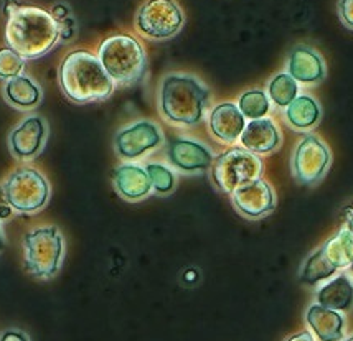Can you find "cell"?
Returning <instances> with one entry per match:
<instances>
[{"mask_svg": "<svg viewBox=\"0 0 353 341\" xmlns=\"http://www.w3.org/2000/svg\"><path fill=\"white\" fill-rule=\"evenodd\" d=\"M268 92L277 107H288L299 96V84L289 73H279L271 79Z\"/></svg>", "mask_w": 353, "mask_h": 341, "instance_id": "cb8c5ba5", "label": "cell"}, {"mask_svg": "<svg viewBox=\"0 0 353 341\" xmlns=\"http://www.w3.org/2000/svg\"><path fill=\"white\" fill-rule=\"evenodd\" d=\"M210 132L225 144H234L246 127V117L239 111L238 104L223 103L213 107L208 119Z\"/></svg>", "mask_w": 353, "mask_h": 341, "instance_id": "5bb4252c", "label": "cell"}, {"mask_svg": "<svg viewBox=\"0 0 353 341\" xmlns=\"http://www.w3.org/2000/svg\"><path fill=\"white\" fill-rule=\"evenodd\" d=\"M19 7H20L19 0H3V14H6L7 17L10 15L14 10H17Z\"/></svg>", "mask_w": 353, "mask_h": 341, "instance_id": "4dcf8cb0", "label": "cell"}, {"mask_svg": "<svg viewBox=\"0 0 353 341\" xmlns=\"http://www.w3.org/2000/svg\"><path fill=\"white\" fill-rule=\"evenodd\" d=\"M238 107L246 119L254 121L266 117L271 104H269V98L266 96V92L261 90H251L243 92V94L239 96Z\"/></svg>", "mask_w": 353, "mask_h": 341, "instance_id": "d4e9b609", "label": "cell"}, {"mask_svg": "<svg viewBox=\"0 0 353 341\" xmlns=\"http://www.w3.org/2000/svg\"><path fill=\"white\" fill-rule=\"evenodd\" d=\"M208 99V87L195 76L172 73L162 79L159 107H161L162 116L172 124L182 125V127L200 124L205 116Z\"/></svg>", "mask_w": 353, "mask_h": 341, "instance_id": "3957f363", "label": "cell"}, {"mask_svg": "<svg viewBox=\"0 0 353 341\" xmlns=\"http://www.w3.org/2000/svg\"><path fill=\"white\" fill-rule=\"evenodd\" d=\"M3 98L12 107L28 111L37 107L41 101V87L25 74H19L15 78L7 79L3 86Z\"/></svg>", "mask_w": 353, "mask_h": 341, "instance_id": "ac0fdd59", "label": "cell"}, {"mask_svg": "<svg viewBox=\"0 0 353 341\" xmlns=\"http://www.w3.org/2000/svg\"><path fill=\"white\" fill-rule=\"evenodd\" d=\"M330 165V150L319 137L304 136L292 158V172L302 185H314Z\"/></svg>", "mask_w": 353, "mask_h": 341, "instance_id": "9c48e42d", "label": "cell"}, {"mask_svg": "<svg viewBox=\"0 0 353 341\" xmlns=\"http://www.w3.org/2000/svg\"><path fill=\"white\" fill-rule=\"evenodd\" d=\"M307 323L322 341H340L343 336V318L337 310L312 305L307 311Z\"/></svg>", "mask_w": 353, "mask_h": 341, "instance_id": "d6986e66", "label": "cell"}, {"mask_svg": "<svg viewBox=\"0 0 353 341\" xmlns=\"http://www.w3.org/2000/svg\"><path fill=\"white\" fill-rule=\"evenodd\" d=\"M288 73L297 83L314 84L325 78V63L321 54L305 45H299L289 53Z\"/></svg>", "mask_w": 353, "mask_h": 341, "instance_id": "9a60e30c", "label": "cell"}, {"mask_svg": "<svg viewBox=\"0 0 353 341\" xmlns=\"http://www.w3.org/2000/svg\"><path fill=\"white\" fill-rule=\"evenodd\" d=\"M50 14L53 15V19L57 20V22H61V20L73 17V14H71V8L66 6V3H57V6H53L52 10H50Z\"/></svg>", "mask_w": 353, "mask_h": 341, "instance_id": "f1b7e54d", "label": "cell"}, {"mask_svg": "<svg viewBox=\"0 0 353 341\" xmlns=\"http://www.w3.org/2000/svg\"><path fill=\"white\" fill-rule=\"evenodd\" d=\"M231 198L238 211L251 220L266 216L276 206L274 192L269 187V183L261 178L236 188L231 193Z\"/></svg>", "mask_w": 353, "mask_h": 341, "instance_id": "4fadbf2b", "label": "cell"}, {"mask_svg": "<svg viewBox=\"0 0 353 341\" xmlns=\"http://www.w3.org/2000/svg\"><path fill=\"white\" fill-rule=\"evenodd\" d=\"M3 195L14 211L33 214L45 208L50 198V185L39 170L19 167L3 183Z\"/></svg>", "mask_w": 353, "mask_h": 341, "instance_id": "52a82bcc", "label": "cell"}, {"mask_svg": "<svg viewBox=\"0 0 353 341\" xmlns=\"http://www.w3.org/2000/svg\"><path fill=\"white\" fill-rule=\"evenodd\" d=\"M98 58L112 81L121 86H131L144 78L147 56L142 45L131 35L108 37L99 45Z\"/></svg>", "mask_w": 353, "mask_h": 341, "instance_id": "277c9868", "label": "cell"}, {"mask_svg": "<svg viewBox=\"0 0 353 341\" xmlns=\"http://www.w3.org/2000/svg\"><path fill=\"white\" fill-rule=\"evenodd\" d=\"M317 302L330 310H348L353 303V282L345 273L335 277L319 289Z\"/></svg>", "mask_w": 353, "mask_h": 341, "instance_id": "ffe728a7", "label": "cell"}, {"mask_svg": "<svg viewBox=\"0 0 353 341\" xmlns=\"http://www.w3.org/2000/svg\"><path fill=\"white\" fill-rule=\"evenodd\" d=\"M337 271L339 269L335 267L329 259H327L325 252H323V249L321 247V249L315 251L314 254L305 260L299 277H301V282H304V284L315 285L319 284V282L327 280Z\"/></svg>", "mask_w": 353, "mask_h": 341, "instance_id": "603a6c76", "label": "cell"}, {"mask_svg": "<svg viewBox=\"0 0 353 341\" xmlns=\"http://www.w3.org/2000/svg\"><path fill=\"white\" fill-rule=\"evenodd\" d=\"M339 15L342 22L353 30V0H340Z\"/></svg>", "mask_w": 353, "mask_h": 341, "instance_id": "83f0119b", "label": "cell"}, {"mask_svg": "<svg viewBox=\"0 0 353 341\" xmlns=\"http://www.w3.org/2000/svg\"><path fill=\"white\" fill-rule=\"evenodd\" d=\"M63 94L77 104L104 101L114 91V81L99 58L86 50H74L63 58L58 70Z\"/></svg>", "mask_w": 353, "mask_h": 341, "instance_id": "7a4b0ae2", "label": "cell"}, {"mask_svg": "<svg viewBox=\"0 0 353 341\" xmlns=\"http://www.w3.org/2000/svg\"><path fill=\"white\" fill-rule=\"evenodd\" d=\"M345 229L353 236V205L345 211Z\"/></svg>", "mask_w": 353, "mask_h": 341, "instance_id": "1f68e13d", "label": "cell"}, {"mask_svg": "<svg viewBox=\"0 0 353 341\" xmlns=\"http://www.w3.org/2000/svg\"><path fill=\"white\" fill-rule=\"evenodd\" d=\"M0 341H28V338L19 330H7L0 336Z\"/></svg>", "mask_w": 353, "mask_h": 341, "instance_id": "f546056e", "label": "cell"}, {"mask_svg": "<svg viewBox=\"0 0 353 341\" xmlns=\"http://www.w3.org/2000/svg\"><path fill=\"white\" fill-rule=\"evenodd\" d=\"M114 187L124 200L139 201L144 200L152 192L149 174L144 167L136 163H123L114 170Z\"/></svg>", "mask_w": 353, "mask_h": 341, "instance_id": "2e32d148", "label": "cell"}, {"mask_svg": "<svg viewBox=\"0 0 353 341\" xmlns=\"http://www.w3.org/2000/svg\"><path fill=\"white\" fill-rule=\"evenodd\" d=\"M345 341H353V336H350V338H347Z\"/></svg>", "mask_w": 353, "mask_h": 341, "instance_id": "e575fe53", "label": "cell"}, {"mask_svg": "<svg viewBox=\"0 0 353 341\" xmlns=\"http://www.w3.org/2000/svg\"><path fill=\"white\" fill-rule=\"evenodd\" d=\"M25 60L10 46L0 48V79H12L22 74Z\"/></svg>", "mask_w": 353, "mask_h": 341, "instance_id": "4316f807", "label": "cell"}, {"mask_svg": "<svg viewBox=\"0 0 353 341\" xmlns=\"http://www.w3.org/2000/svg\"><path fill=\"white\" fill-rule=\"evenodd\" d=\"M145 170L149 174L152 189L157 193L165 195V193H170L175 188V175L167 165H163V163H149Z\"/></svg>", "mask_w": 353, "mask_h": 341, "instance_id": "484cf974", "label": "cell"}, {"mask_svg": "<svg viewBox=\"0 0 353 341\" xmlns=\"http://www.w3.org/2000/svg\"><path fill=\"white\" fill-rule=\"evenodd\" d=\"M185 15L175 0H145L136 15V28L149 40H169L182 30Z\"/></svg>", "mask_w": 353, "mask_h": 341, "instance_id": "ba28073f", "label": "cell"}, {"mask_svg": "<svg viewBox=\"0 0 353 341\" xmlns=\"http://www.w3.org/2000/svg\"><path fill=\"white\" fill-rule=\"evenodd\" d=\"M46 137H48V125L43 117L28 116L20 122L10 132L8 145L15 158L30 160L43 150Z\"/></svg>", "mask_w": 353, "mask_h": 341, "instance_id": "8fae6325", "label": "cell"}, {"mask_svg": "<svg viewBox=\"0 0 353 341\" xmlns=\"http://www.w3.org/2000/svg\"><path fill=\"white\" fill-rule=\"evenodd\" d=\"M263 160L253 152L233 147L213 160L212 178L223 193H233L243 185L261 178Z\"/></svg>", "mask_w": 353, "mask_h": 341, "instance_id": "8992f818", "label": "cell"}, {"mask_svg": "<svg viewBox=\"0 0 353 341\" xmlns=\"http://www.w3.org/2000/svg\"><path fill=\"white\" fill-rule=\"evenodd\" d=\"M288 341H314V340H312V335H310L309 331H302V333L294 335L292 338H289Z\"/></svg>", "mask_w": 353, "mask_h": 341, "instance_id": "d6a6232c", "label": "cell"}, {"mask_svg": "<svg viewBox=\"0 0 353 341\" xmlns=\"http://www.w3.org/2000/svg\"><path fill=\"white\" fill-rule=\"evenodd\" d=\"M285 119L294 129L309 130L321 119V107L310 96H297L285 109Z\"/></svg>", "mask_w": 353, "mask_h": 341, "instance_id": "44dd1931", "label": "cell"}, {"mask_svg": "<svg viewBox=\"0 0 353 341\" xmlns=\"http://www.w3.org/2000/svg\"><path fill=\"white\" fill-rule=\"evenodd\" d=\"M25 269L39 279H52L60 271L65 241L57 226H45L32 229L23 238Z\"/></svg>", "mask_w": 353, "mask_h": 341, "instance_id": "5b68a950", "label": "cell"}, {"mask_svg": "<svg viewBox=\"0 0 353 341\" xmlns=\"http://www.w3.org/2000/svg\"><path fill=\"white\" fill-rule=\"evenodd\" d=\"M323 252H325L327 259L337 269L347 267L353 262V236L343 227L339 231V234H335L334 238H330L329 241L322 246Z\"/></svg>", "mask_w": 353, "mask_h": 341, "instance_id": "7402d4cb", "label": "cell"}, {"mask_svg": "<svg viewBox=\"0 0 353 341\" xmlns=\"http://www.w3.org/2000/svg\"><path fill=\"white\" fill-rule=\"evenodd\" d=\"M6 249V239H3V234L2 231H0V252Z\"/></svg>", "mask_w": 353, "mask_h": 341, "instance_id": "836d02e7", "label": "cell"}, {"mask_svg": "<svg viewBox=\"0 0 353 341\" xmlns=\"http://www.w3.org/2000/svg\"><path fill=\"white\" fill-rule=\"evenodd\" d=\"M162 130L152 121H136L116 134L114 149L121 158L136 160L161 147Z\"/></svg>", "mask_w": 353, "mask_h": 341, "instance_id": "30bf717a", "label": "cell"}, {"mask_svg": "<svg viewBox=\"0 0 353 341\" xmlns=\"http://www.w3.org/2000/svg\"><path fill=\"white\" fill-rule=\"evenodd\" d=\"M243 149L253 152L256 155L269 154L281 145V132L271 119H254L246 124L239 137Z\"/></svg>", "mask_w": 353, "mask_h": 341, "instance_id": "e0dca14e", "label": "cell"}, {"mask_svg": "<svg viewBox=\"0 0 353 341\" xmlns=\"http://www.w3.org/2000/svg\"><path fill=\"white\" fill-rule=\"evenodd\" d=\"M6 41L23 60H37L60 41V27L48 10L20 6L7 17Z\"/></svg>", "mask_w": 353, "mask_h": 341, "instance_id": "6da1fadb", "label": "cell"}, {"mask_svg": "<svg viewBox=\"0 0 353 341\" xmlns=\"http://www.w3.org/2000/svg\"><path fill=\"white\" fill-rule=\"evenodd\" d=\"M350 267H352V272H353V262H352V264H350Z\"/></svg>", "mask_w": 353, "mask_h": 341, "instance_id": "d590c367", "label": "cell"}, {"mask_svg": "<svg viewBox=\"0 0 353 341\" xmlns=\"http://www.w3.org/2000/svg\"><path fill=\"white\" fill-rule=\"evenodd\" d=\"M167 157L175 168L185 174H199L213 165V152L199 141L185 137L172 138L167 145Z\"/></svg>", "mask_w": 353, "mask_h": 341, "instance_id": "7c38bea8", "label": "cell"}]
</instances>
